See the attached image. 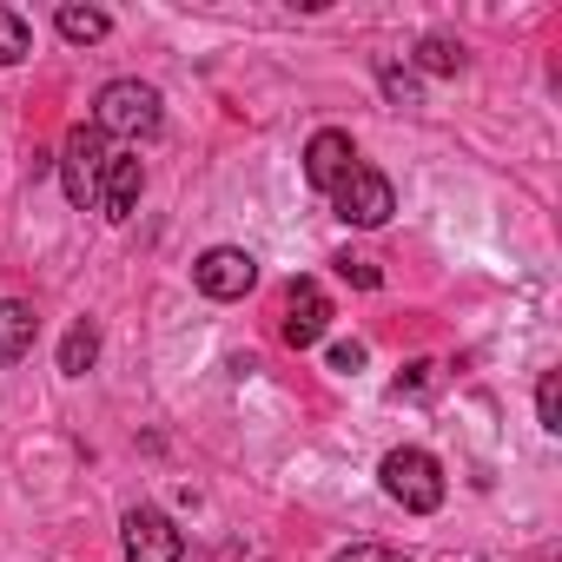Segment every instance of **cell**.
I'll return each mask as SVG.
<instances>
[{
    "mask_svg": "<svg viewBox=\"0 0 562 562\" xmlns=\"http://www.w3.org/2000/svg\"><path fill=\"white\" fill-rule=\"evenodd\" d=\"M378 483H384V496H391V503H404L411 516L443 509V463H437L430 450H417V443L391 450V457L378 463Z\"/></svg>",
    "mask_w": 562,
    "mask_h": 562,
    "instance_id": "6da1fadb",
    "label": "cell"
},
{
    "mask_svg": "<svg viewBox=\"0 0 562 562\" xmlns=\"http://www.w3.org/2000/svg\"><path fill=\"white\" fill-rule=\"evenodd\" d=\"M166 100H159V87H146V80H113V87H100V100H93V126L113 139H153L159 133V113Z\"/></svg>",
    "mask_w": 562,
    "mask_h": 562,
    "instance_id": "7a4b0ae2",
    "label": "cell"
},
{
    "mask_svg": "<svg viewBox=\"0 0 562 562\" xmlns=\"http://www.w3.org/2000/svg\"><path fill=\"white\" fill-rule=\"evenodd\" d=\"M106 133L93 126V120H80L74 133H67V146H60V186H67V199L87 212V205H100V179H106Z\"/></svg>",
    "mask_w": 562,
    "mask_h": 562,
    "instance_id": "3957f363",
    "label": "cell"
},
{
    "mask_svg": "<svg viewBox=\"0 0 562 562\" xmlns=\"http://www.w3.org/2000/svg\"><path fill=\"white\" fill-rule=\"evenodd\" d=\"M331 212H338L345 225L371 232V225H384V218L397 212V192H391V179H384V172H371V166H351V179L331 192Z\"/></svg>",
    "mask_w": 562,
    "mask_h": 562,
    "instance_id": "277c9868",
    "label": "cell"
},
{
    "mask_svg": "<svg viewBox=\"0 0 562 562\" xmlns=\"http://www.w3.org/2000/svg\"><path fill=\"white\" fill-rule=\"evenodd\" d=\"M192 285H199L205 299L232 305V299H245V292L258 285V258L238 251V245H212V251H199V265H192Z\"/></svg>",
    "mask_w": 562,
    "mask_h": 562,
    "instance_id": "5b68a950",
    "label": "cell"
},
{
    "mask_svg": "<svg viewBox=\"0 0 562 562\" xmlns=\"http://www.w3.org/2000/svg\"><path fill=\"white\" fill-rule=\"evenodd\" d=\"M120 542H126V562H179L186 555V536L172 529L166 509H126Z\"/></svg>",
    "mask_w": 562,
    "mask_h": 562,
    "instance_id": "8992f818",
    "label": "cell"
},
{
    "mask_svg": "<svg viewBox=\"0 0 562 562\" xmlns=\"http://www.w3.org/2000/svg\"><path fill=\"white\" fill-rule=\"evenodd\" d=\"M285 345L292 351H312L325 331H331V299H325V285L318 278H292V292H285Z\"/></svg>",
    "mask_w": 562,
    "mask_h": 562,
    "instance_id": "52a82bcc",
    "label": "cell"
},
{
    "mask_svg": "<svg viewBox=\"0 0 562 562\" xmlns=\"http://www.w3.org/2000/svg\"><path fill=\"white\" fill-rule=\"evenodd\" d=\"M351 166H358V146H351V133H338V126L312 133V146H305V179H312L318 192H338V186L351 179Z\"/></svg>",
    "mask_w": 562,
    "mask_h": 562,
    "instance_id": "ba28073f",
    "label": "cell"
},
{
    "mask_svg": "<svg viewBox=\"0 0 562 562\" xmlns=\"http://www.w3.org/2000/svg\"><path fill=\"white\" fill-rule=\"evenodd\" d=\"M139 192H146V166H139L133 153H113V159H106V179H100L106 218H133V212H139Z\"/></svg>",
    "mask_w": 562,
    "mask_h": 562,
    "instance_id": "9c48e42d",
    "label": "cell"
},
{
    "mask_svg": "<svg viewBox=\"0 0 562 562\" xmlns=\"http://www.w3.org/2000/svg\"><path fill=\"white\" fill-rule=\"evenodd\" d=\"M34 331H41L34 305H21V299H0V364L27 358V351H34Z\"/></svg>",
    "mask_w": 562,
    "mask_h": 562,
    "instance_id": "30bf717a",
    "label": "cell"
},
{
    "mask_svg": "<svg viewBox=\"0 0 562 562\" xmlns=\"http://www.w3.org/2000/svg\"><path fill=\"white\" fill-rule=\"evenodd\" d=\"M54 21H60V41H74V47H93V41L113 34V21H106L100 8H60Z\"/></svg>",
    "mask_w": 562,
    "mask_h": 562,
    "instance_id": "8fae6325",
    "label": "cell"
},
{
    "mask_svg": "<svg viewBox=\"0 0 562 562\" xmlns=\"http://www.w3.org/2000/svg\"><path fill=\"white\" fill-rule=\"evenodd\" d=\"M93 358H100V331H93V325H74V331L60 338V371H67V378H87Z\"/></svg>",
    "mask_w": 562,
    "mask_h": 562,
    "instance_id": "7c38bea8",
    "label": "cell"
},
{
    "mask_svg": "<svg viewBox=\"0 0 562 562\" xmlns=\"http://www.w3.org/2000/svg\"><path fill=\"white\" fill-rule=\"evenodd\" d=\"M27 54H34V27L14 8H0V67H21Z\"/></svg>",
    "mask_w": 562,
    "mask_h": 562,
    "instance_id": "4fadbf2b",
    "label": "cell"
},
{
    "mask_svg": "<svg viewBox=\"0 0 562 562\" xmlns=\"http://www.w3.org/2000/svg\"><path fill=\"white\" fill-rule=\"evenodd\" d=\"M417 67H424V74H463V47H457L450 34H424V41H417Z\"/></svg>",
    "mask_w": 562,
    "mask_h": 562,
    "instance_id": "5bb4252c",
    "label": "cell"
},
{
    "mask_svg": "<svg viewBox=\"0 0 562 562\" xmlns=\"http://www.w3.org/2000/svg\"><path fill=\"white\" fill-rule=\"evenodd\" d=\"M437 378H443V371H437L430 358H417V364H404V378L391 384V397H397V404H404V397H430V391H437Z\"/></svg>",
    "mask_w": 562,
    "mask_h": 562,
    "instance_id": "9a60e30c",
    "label": "cell"
},
{
    "mask_svg": "<svg viewBox=\"0 0 562 562\" xmlns=\"http://www.w3.org/2000/svg\"><path fill=\"white\" fill-rule=\"evenodd\" d=\"M378 80H384V93H391L397 106H417V80H411V67H397L391 54L378 60Z\"/></svg>",
    "mask_w": 562,
    "mask_h": 562,
    "instance_id": "2e32d148",
    "label": "cell"
},
{
    "mask_svg": "<svg viewBox=\"0 0 562 562\" xmlns=\"http://www.w3.org/2000/svg\"><path fill=\"white\" fill-rule=\"evenodd\" d=\"M536 417H542V430H562V378L555 371H542V384H536Z\"/></svg>",
    "mask_w": 562,
    "mask_h": 562,
    "instance_id": "e0dca14e",
    "label": "cell"
},
{
    "mask_svg": "<svg viewBox=\"0 0 562 562\" xmlns=\"http://www.w3.org/2000/svg\"><path fill=\"white\" fill-rule=\"evenodd\" d=\"M338 271L351 278L358 292H378V285H384V271H378V258H364V251H345V258H338Z\"/></svg>",
    "mask_w": 562,
    "mask_h": 562,
    "instance_id": "ac0fdd59",
    "label": "cell"
},
{
    "mask_svg": "<svg viewBox=\"0 0 562 562\" xmlns=\"http://www.w3.org/2000/svg\"><path fill=\"white\" fill-rule=\"evenodd\" d=\"M338 562H411V555H397V549H378V542H351V549H338Z\"/></svg>",
    "mask_w": 562,
    "mask_h": 562,
    "instance_id": "d6986e66",
    "label": "cell"
},
{
    "mask_svg": "<svg viewBox=\"0 0 562 562\" xmlns=\"http://www.w3.org/2000/svg\"><path fill=\"white\" fill-rule=\"evenodd\" d=\"M358 364H364V345H338L331 351V371H358Z\"/></svg>",
    "mask_w": 562,
    "mask_h": 562,
    "instance_id": "ffe728a7",
    "label": "cell"
}]
</instances>
